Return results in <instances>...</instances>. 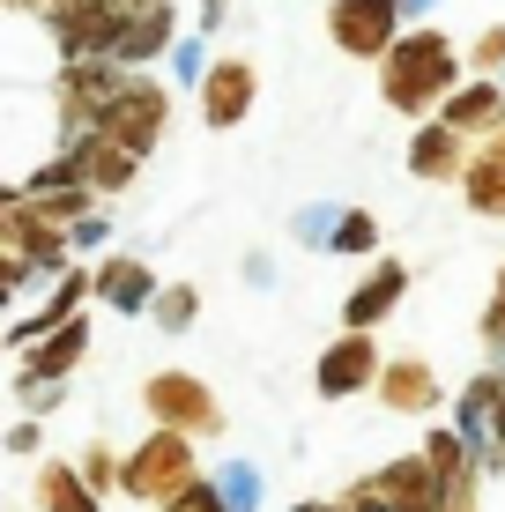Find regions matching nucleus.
Returning <instances> with one entry per match:
<instances>
[{"instance_id": "obj_1", "label": "nucleus", "mask_w": 505, "mask_h": 512, "mask_svg": "<svg viewBox=\"0 0 505 512\" xmlns=\"http://www.w3.org/2000/svg\"><path fill=\"white\" fill-rule=\"evenodd\" d=\"M461 90V45L431 23H409L379 52V104L402 119H439V104Z\"/></svg>"}, {"instance_id": "obj_2", "label": "nucleus", "mask_w": 505, "mask_h": 512, "mask_svg": "<svg viewBox=\"0 0 505 512\" xmlns=\"http://www.w3.org/2000/svg\"><path fill=\"white\" fill-rule=\"evenodd\" d=\"M201 475V446L186 431H164V423H149V438L134 453H119V498L164 512L171 498H179L186 483Z\"/></svg>"}, {"instance_id": "obj_3", "label": "nucleus", "mask_w": 505, "mask_h": 512, "mask_svg": "<svg viewBox=\"0 0 505 512\" xmlns=\"http://www.w3.org/2000/svg\"><path fill=\"white\" fill-rule=\"evenodd\" d=\"M127 75L134 67H119V60H60L52 67V112H60V141H75V134H97L104 127V112H112V97L127 90Z\"/></svg>"}, {"instance_id": "obj_4", "label": "nucleus", "mask_w": 505, "mask_h": 512, "mask_svg": "<svg viewBox=\"0 0 505 512\" xmlns=\"http://www.w3.org/2000/svg\"><path fill=\"white\" fill-rule=\"evenodd\" d=\"M127 15H134V0H52L38 23L52 38V60H112Z\"/></svg>"}, {"instance_id": "obj_5", "label": "nucleus", "mask_w": 505, "mask_h": 512, "mask_svg": "<svg viewBox=\"0 0 505 512\" xmlns=\"http://www.w3.org/2000/svg\"><path fill=\"white\" fill-rule=\"evenodd\" d=\"M142 409H149V423H164V431H186L194 446L201 438H223V401L201 372H149Z\"/></svg>"}, {"instance_id": "obj_6", "label": "nucleus", "mask_w": 505, "mask_h": 512, "mask_svg": "<svg viewBox=\"0 0 505 512\" xmlns=\"http://www.w3.org/2000/svg\"><path fill=\"white\" fill-rule=\"evenodd\" d=\"M97 134H112L119 149H134V156H149L156 141L171 134V90L156 75H127V90L112 97V112H104V127Z\"/></svg>"}, {"instance_id": "obj_7", "label": "nucleus", "mask_w": 505, "mask_h": 512, "mask_svg": "<svg viewBox=\"0 0 505 512\" xmlns=\"http://www.w3.org/2000/svg\"><path fill=\"white\" fill-rule=\"evenodd\" d=\"M402 0H327V38H335L342 60H372L402 38Z\"/></svg>"}, {"instance_id": "obj_8", "label": "nucleus", "mask_w": 505, "mask_h": 512, "mask_svg": "<svg viewBox=\"0 0 505 512\" xmlns=\"http://www.w3.org/2000/svg\"><path fill=\"white\" fill-rule=\"evenodd\" d=\"M379 364H387L379 334H350V327H342L335 342L312 357V394H320V401H357V394H372Z\"/></svg>"}, {"instance_id": "obj_9", "label": "nucleus", "mask_w": 505, "mask_h": 512, "mask_svg": "<svg viewBox=\"0 0 505 512\" xmlns=\"http://www.w3.org/2000/svg\"><path fill=\"white\" fill-rule=\"evenodd\" d=\"M67 164H75V179L90 186L97 201H119V193H134V179H142L149 156L119 149L112 134H75V141H67Z\"/></svg>"}, {"instance_id": "obj_10", "label": "nucleus", "mask_w": 505, "mask_h": 512, "mask_svg": "<svg viewBox=\"0 0 505 512\" xmlns=\"http://www.w3.org/2000/svg\"><path fill=\"white\" fill-rule=\"evenodd\" d=\"M82 357H90V312H75L67 327H52L45 342L23 349V364H15V394H23V386H67Z\"/></svg>"}, {"instance_id": "obj_11", "label": "nucleus", "mask_w": 505, "mask_h": 512, "mask_svg": "<svg viewBox=\"0 0 505 512\" xmlns=\"http://www.w3.org/2000/svg\"><path fill=\"white\" fill-rule=\"evenodd\" d=\"M468 156H476V141H468L461 127H446V119H416L402 164H409V179H424V186H461Z\"/></svg>"}, {"instance_id": "obj_12", "label": "nucleus", "mask_w": 505, "mask_h": 512, "mask_svg": "<svg viewBox=\"0 0 505 512\" xmlns=\"http://www.w3.org/2000/svg\"><path fill=\"white\" fill-rule=\"evenodd\" d=\"M402 297H409V268H402L394 253H379L372 275H364L357 290L342 297V327H350V334H379L394 312H402Z\"/></svg>"}, {"instance_id": "obj_13", "label": "nucleus", "mask_w": 505, "mask_h": 512, "mask_svg": "<svg viewBox=\"0 0 505 512\" xmlns=\"http://www.w3.org/2000/svg\"><path fill=\"white\" fill-rule=\"evenodd\" d=\"M253 97H260V67L253 60H238V52H231V60H208L201 67V119L216 134L238 127V119L253 112Z\"/></svg>"}, {"instance_id": "obj_14", "label": "nucleus", "mask_w": 505, "mask_h": 512, "mask_svg": "<svg viewBox=\"0 0 505 512\" xmlns=\"http://www.w3.org/2000/svg\"><path fill=\"white\" fill-rule=\"evenodd\" d=\"M372 401L394 409V416H431L446 401V386H439V372H431V357H387L379 379H372Z\"/></svg>"}, {"instance_id": "obj_15", "label": "nucleus", "mask_w": 505, "mask_h": 512, "mask_svg": "<svg viewBox=\"0 0 505 512\" xmlns=\"http://www.w3.org/2000/svg\"><path fill=\"white\" fill-rule=\"evenodd\" d=\"M156 290H164V282H156V268L142 253H104L90 268V297H97V305H112V312H149Z\"/></svg>"}, {"instance_id": "obj_16", "label": "nucleus", "mask_w": 505, "mask_h": 512, "mask_svg": "<svg viewBox=\"0 0 505 512\" xmlns=\"http://www.w3.org/2000/svg\"><path fill=\"white\" fill-rule=\"evenodd\" d=\"M82 305H90V268H60V275H52V290H45V305H38V312H23V320L8 327V349L45 342V334H52V327H67Z\"/></svg>"}, {"instance_id": "obj_17", "label": "nucleus", "mask_w": 505, "mask_h": 512, "mask_svg": "<svg viewBox=\"0 0 505 512\" xmlns=\"http://www.w3.org/2000/svg\"><path fill=\"white\" fill-rule=\"evenodd\" d=\"M171 38H179V8H171V0H134V15H127V30H119L112 60L142 75L149 60H164V52H171Z\"/></svg>"}, {"instance_id": "obj_18", "label": "nucleus", "mask_w": 505, "mask_h": 512, "mask_svg": "<svg viewBox=\"0 0 505 512\" xmlns=\"http://www.w3.org/2000/svg\"><path fill=\"white\" fill-rule=\"evenodd\" d=\"M372 490L387 498V512H439V468L424 453H394L372 468Z\"/></svg>"}, {"instance_id": "obj_19", "label": "nucleus", "mask_w": 505, "mask_h": 512, "mask_svg": "<svg viewBox=\"0 0 505 512\" xmlns=\"http://www.w3.org/2000/svg\"><path fill=\"white\" fill-rule=\"evenodd\" d=\"M439 119H446V127H461L468 141H491L505 127V82L498 75H468L461 90L439 104Z\"/></svg>"}, {"instance_id": "obj_20", "label": "nucleus", "mask_w": 505, "mask_h": 512, "mask_svg": "<svg viewBox=\"0 0 505 512\" xmlns=\"http://www.w3.org/2000/svg\"><path fill=\"white\" fill-rule=\"evenodd\" d=\"M461 201L476 208L483 223H505V127L491 141H476V156H468V171H461Z\"/></svg>"}, {"instance_id": "obj_21", "label": "nucleus", "mask_w": 505, "mask_h": 512, "mask_svg": "<svg viewBox=\"0 0 505 512\" xmlns=\"http://www.w3.org/2000/svg\"><path fill=\"white\" fill-rule=\"evenodd\" d=\"M30 498H38V512H104V498L75 475V461H45L38 483H30Z\"/></svg>"}, {"instance_id": "obj_22", "label": "nucleus", "mask_w": 505, "mask_h": 512, "mask_svg": "<svg viewBox=\"0 0 505 512\" xmlns=\"http://www.w3.org/2000/svg\"><path fill=\"white\" fill-rule=\"evenodd\" d=\"M498 401H505V372L491 364V372H476V379L461 386V401H454V431L483 446V438H491V416H498Z\"/></svg>"}, {"instance_id": "obj_23", "label": "nucleus", "mask_w": 505, "mask_h": 512, "mask_svg": "<svg viewBox=\"0 0 505 512\" xmlns=\"http://www.w3.org/2000/svg\"><path fill=\"white\" fill-rule=\"evenodd\" d=\"M149 320L164 327V334H186V327L201 320V290H194V282H164L156 305H149Z\"/></svg>"}, {"instance_id": "obj_24", "label": "nucleus", "mask_w": 505, "mask_h": 512, "mask_svg": "<svg viewBox=\"0 0 505 512\" xmlns=\"http://www.w3.org/2000/svg\"><path fill=\"white\" fill-rule=\"evenodd\" d=\"M327 253H379V216L372 208H342L335 231H327Z\"/></svg>"}, {"instance_id": "obj_25", "label": "nucleus", "mask_w": 505, "mask_h": 512, "mask_svg": "<svg viewBox=\"0 0 505 512\" xmlns=\"http://www.w3.org/2000/svg\"><path fill=\"white\" fill-rule=\"evenodd\" d=\"M75 475L97 490V498H119V453L104 446V438H90V446L75 453Z\"/></svg>"}, {"instance_id": "obj_26", "label": "nucleus", "mask_w": 505, "mask_h": 512, "mask_svg": "<svg viewBox=\"0 0 505 512\" xmlns=\"http://www.w3.org/2000/svg\"><path fill=\"white\" fill-rule=\"evenodd\" d=\"M216 490H223V505H231V512H253V505H260V475H253L246 461H223Z\"/></svg>"}, {"instance_id": "obj_27", "label": "nucleus", "mask_w": 505, "mask_h": 512, "mask_svg": "<svg viewBox=\"0 0 505 512\" xmlns=\"http://www.w3.org/2000/svg\"><path fill=\"white\" fill-rule=\"evenodd\" d=\"M164 512H231V505H223V490H216V475H208V468H201V475H194V483H186V490H179V498H171V505H164Z\"/></svg>"}, {"instance_id": "obj_28", "label": "nucleus", "mask_w": 505, "mask_h": 512, "mask_svg": "<svg viewBox=\"0 0 505 512\" xmlns=\"http://www.w3.org/2000/svg\"><path fill=\"white\" fill-rule=\"evenodd\" d=\"M468 75H505V23H491L476 45H468Z\"/></svg>"}, {"instance_id": "obj_29", "label": "nucleus", "mask_w": 505, "mask_h": 512, "mask_svg": "<svg viewBox=\"0 0 505 512\" xmlns=\"http://www.w3.org/2000/svg\"><path fill=\"white\" fill-rule=\"evenodd\" d=\"M476 334H483V349H498V342H505V268H498V282H491V305H483Z\"/></svg>"}, {"instance_id": "obj_30", "label": "nucleus", "mask_w": 505, "mask_h": 512, "mask_svg": "<svg viewBox=\"0 0 505 512\" xmlns=\"http://www.w3.org/2000/svg\"><path fill=\"white\" fill-rule=\"evenodd\" d=\"M483 512H505V461L483 453Z\"/></svg>"}, {"instance_id": "obj_31", "label": "nucleus", "mask_w": 505, "mask_h": 512, "mask_svg": "<svg viewBox=\"0 0 505 512\" xmlns=\"http://www.w3.org/2000/svg\"><path fill=\"white\" fill-rule=\"evenodd\" d=\"M38 446H45L38 416H23V423H15V431H8V453H23V461H30V453H38Z\"/></svg>"}, {"instance_id": "obj_32", "label": "nucleus", "mask_w": 505, "mask_h": 512, "mask_svg": "<svg viewBox=\"0 0 505 512\" xmlns=\"http://www.w3.org/2000/svg\"><path fill=\"white\" fill-rule=\"evenodd\" d=\"M104 231H112V223H104V208H97V216H82L67 238H75V253H90V245H104Z\"/></svg>"}, {"instance_id": "obj_33", "label": "nucleus", "mask_w": 505, "mask_h": 512, "mask_svg": "<svg viewBox=\"0 0 505 512\" xmlns=\"http://www.w3.org/2000/svg\"><path fill=\"white\" fill-rule=\"evenodd\" d=\"M15 401H23L30 416H52V409H60V386H23V394H15Z\"/></svg>"}, {"instance_id": "obj_34", "label": "nucleus", "mask_w": 505, "mask_h": 512, "mask_svg": "<svg viewBox=\"0 0 505 512\" xmlns=\"http://www.w3.org/2000/svg\"><path fill=\"white\" fill-rule=\"evenodd\" d=\"M483 453H498V461H505V401H498V416H491V438H483Z\"/></svg>"}, {"instance_id": "obj_35", "label": "nucleus", "mask_w": 505, "mask_h": 512, "mask_svg": "<svg viewBox=\"0 0 505 512\" xmlns=\"http://www.w3.org/2000/svg\"><path fill=\"white\" fill-rule=\"evenodd\" d=\"M52 0H0V15H45Z\"/></svg>"}, {"instance_id": "obj_36", "label": "nucleus", "mask_w": 505, "mask_h": 512, "mask_svg": "<svg viewBox=\"0 0 505 512\" xmlns=\"http://www.w3.org/2000/svg\"><path fill=\"white\" fill-rule=\"evenodd\" d=\"M223 8H231V0H201V30H216V23H223Z\"/></svg>"}, {"instance_id": "obj_37", "label": "nucleus", "mask_w": 505, "mask_h": 512, "mask_svg": "<svg viewBox=\"0 0 505 512\" xmlns=\"http://www.w3.org/2000/svg\"><path fill=\"white\" fill-rule=\"evenodd\" d=\"M416 8H431V0H402V23H409V15H416Z\"/></svg>"}, {"instance_id": "obj_38", "label": "nucleus", "mask_w": 505, "mask_h": 512, "mask_svg": "<svg viewBox=\"0 0 505 512\" xmlns=\"http://www.w3.org/2000/svg\"><path fill=\"white\" fill-rule=\"evenodd\" d=\"M312 512H350V505H342V498H335V505H312Z\"/></svg>"}, {"instance_id": "obj_39", "label": "nucleus", "mask_w": 505, "mask_h": 512, "mask_svg": "<svg viewBox=\"0 0 505 512\" xmlns=\"http://www.w3.org/2000/svg\"><path fill=\"white\" fill-rule=\"evenodd\" d=\"M491 357H498V372H505V342H498V349H491Z\"/></svg>"}, {"instance_id": "obj_40", "label": "nucleus", "mask_w": 505, "mask_h": 512, "mask_svg": "<svg viewBox=\"0 0 505 512\" xmlns=\"http://www.w3.org/2000/svg\"><path fill=\"white\" fill-rule=\"evenodd\" d=\"M498 82H505V75H498Z\"/></svg>"}]
</instances>
